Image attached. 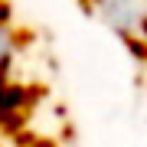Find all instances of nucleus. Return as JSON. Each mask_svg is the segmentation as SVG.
Listing matches in <instances>:
<instances>
[{"mask_svg": "<svg viewBox=\"0 0 147 147\" xmlns=\"http://www.w3.org/2000/svg\"><path fill=\"white\" fill-rule=\"evenodd\" d=\"M108 7L118 23H137L141 13L147 10V0H108Z\"/></svg>", "mask_w": 147, "mask_h": 147, "instance_id": "obj_1", "label": "nucleus"}, {"mask_svg": "<svg viewBox=\"0 0 147 147\" xmlns=\"http://www.w3.org/2000/svg\"><path fill=\"white\" fill-rule=\"evenodd\" d=\"M3 59H7V39H3V33H0V72H3Z\"/></svg>", "mask_w": 147, "mask_h": 147, "instance_id": "obj_2", "label": "nucleus"}]
</instances>
